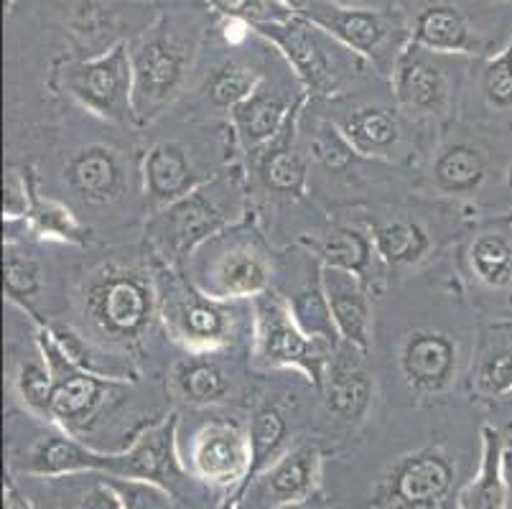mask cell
Instances as JSON below:
<instances>
[{
	"instance_id": "cell-45",
	"label": "cell",
	"mask_w": 512,
	"mask_h": 509,
	"mask_svg": "<svg viewBox=\"0 0 512 509\" xmlns=\"http://www.w3.org/2000/svg\"><path fill=\"white\" fill-rule=\"evenodd\" d=\"M77 509H123V504H120V497L115 494V489L105 479L97 476V482L82 494Z\"/></svg>"
},
{
	"instance_id": "cell-4",
	"label": "cell",
	"mask_w": 512,
	"mask_h": 509,
	"mask_svg": "<svg viewBox=\"0 0 512 509\" xmlns=\"http://www.w3.org/2000/svg\"><path fill=\"white\" fill-rule=\"evenodd\" d=\"M158 314L174 342L186 352L209 354L227 347L235 339L237 301H220L207 296L184 275L174 273L171 265L158 270Z\"/></svg>"
},
{
	"instance_id": "cell-36",
	"label": "cell",
	"mask_w": 512,
	"mask_h": 509,
	"mask_svg": "<svg viewBox=\"0 0 512 509\" xmlns=\"http://www.w3.org/2000/svg\"><path fill=\"white\" fill-rule=\"evenodd\" d=\"M288 303H291V311L299 321L301 329L306 331L314 339H321V342L332 344L334 349L339 347L342 342V336H339L337 324L332 319V311H329V303L324 291H321V280L316 275L314 283H309L306 288H301L299 293H293V296H286Z\"/></svg>"
},
{
	"instance_id": "cell-7",
	"label": "cell",
	"mask_w": 512,
	"mask_h": 509,
	"mask_svg": "<svg viewBox=\"0 0 512 509\" xmlns=\"http://www.w3.org/2000/svg\"><path fill=\"white\" fill-rule=\"evenodd\" d=\"M192 283L220 301H253L271 291L273 258L258 237L225 230L194 255Z\"/></svg>"
},
{
	"instance_id": "cell-27",
	"label": "cell",
	"mask_w": 512,
	"mask_h": 509,
	"mask_svg": "<svg viewBox=\"0 0 512 509\" xmlns=\"http://www.w3.org/2000/svg\"><path fill=\"white\" fill-rule=\"evenodd\" d=\"M324 403H327L329 413L337 415L339 420L347 423H357L367 415L372 405V387L370 375L357 364H329L327 380H324Z\"/></svg>"
},
{
	"instance_id": "cell-48",
	"label": "cell",
	"mask_w": 512,
	"mask_h": 509,
	"mask_svg": "<svg viewBox=\"0 0 512 509\" xmlns=\"http://www.w3.org/2000/svg\"><path fill=\"white\" fill-rule=\"evenodd\" d=\"M510 398H512V392H510Z\"/></svg>"
},
{
	"instance_id": "cell-29",
	"label": "cell",
	"mask_w": 512,
	"mask_h": 509,
	"mask_svg": "<svg viewBox=\"0 0 512 509\" xmlns=\"http://www.w3.org/2000/svg\"><path fill=\"white\" fill-rule=\"evenodd\" d=\"M207 354H192L174 367V387L189 405L207 408L227 398L230 380L214 362L204 359Z\"/></svg>"
},
{
	"instance_id": "cell-6",
	"label": "cell",
	"mask_w": 512,
	"mask_h": 509,
	"mask_svg": "<svg viewBox=\"0 0 512 509\" xmlns=\"http://www.w3.org/2000/svg\"><path fill=\"white\" fill-rule=\"evenodd\" d=\"M255 36L276 46L278 54L286 59L291 72L299 79L304 95L332 97L342 90L349 72V59H360L339 41H334L327 31L301 13H293L286 21L260 23L250 28Z\"/></svg>"
},
{
	"instance_id": "cell-34",
	"label": "cell",
	"mask_w": 512,
	"mask_h": 509,
	"mask_svg": "<svg viewBox=\"0 0 512 509\" xmlns=\"http://www.w3.org/2000/svg\"><path fill=\"white\" fill-rule=\"evenodd\" d=\"M469 265L477 280L490 288L512 283V240L500 232H484L469 247Z\"/></svg>"
},
{
	"instance_id": "cell-33",
	"label": "cell",
	"mask_w": 512,
	"mask_h": 509,
	"mask_svg": "<svg viewBox=\"0 0 512 509\" xmlns=\"http://www.w3.org/2000/svg\"><path fill=\"white\" fill-rule=\"evenodd\" d=\"M372 242H375L377 258L385 260L388 265L418 263L431 247L423 227H418L411 219H393L388 224H380V227H375Z\"/></svg>"
},
{
	"instance_id": "cell-10",
	"label": "cell",
	"mask_w": 512,
	"mask_h": 509,
	"mask_svg": "<svg viewBox=\"0 0 512 509\" xmlns=\"http://www.w3.org/2000/svg\"><path fill=\"white\" fill-rule=\"evenodd\" d=\"M454 461L441 446L400 459L380 489L383 509H441L454 487Z\"/></svg>"
},
{
	"instance_id": "cell-3",
	"label": "cell",
	"mask_w": 512,
	"mask_h": 509,
	"mask_svg": "<svg viewBox=\"0 0 512 509\" xmlns=\"http://www.w3.org/2000/svg\"><path fill=\"white\" fill-rule=\"evenodd\" d=\"M169 16H161L130 46L133 62V110L136 123L148 125L184 92L194 67L197 39L181 34Z\"/></svg>"
},
{
	"instance_id": "cell-23",
	"label": "cell",
	"mask_w": 512,
	"mask_h": 509,
	"mask_svg": "<svg viewBox=\"0 0 512 509\" xmlns=\"http://www.w3.org/2000/svg\"><path fill=\"white\" fill-rule=\"evenodd\" d=\"M505 441L500 431L482 428V459L472 482L459 492L456 509H505L507 507V471Z\"/></svg>"
},
{
	"instance_id": "cell-2",
	"label": "cell",
	"mask_w": 512,
	"mask_h": 509,
	"mask_svg": "<svg viewBox=\"0 0 512 509\" xmlns=\"http://www.w3.org/2000/svg\"><path fill=\"white\" fill-rule=\"evenodd\" d=\"M242 217V194L230 174L214 176L179 202L158 209L148 235L161 258L174 265L192 260L209 240L230 230Z\"/></svg>"
},
{
	"instance_id": "cell-15",
	"label": "cell",
	"mask_w": 512,
	"mask_h": 509,
	"mask_svg": "<svg viewBox=\"0 0 512 509\" xmlns=\"http://www.w3.org/2000/svg\"><path fill=\"white\" fill-rule=\"evenodd\" d=\"M459 349L449 334L418 329L408 334L400 349V372L416 395H441L456 375Z\"/></svg>"
},
{
	"instance_id": "cell-43",
	"label": "cell",
	"mask_w": 512,
	"mask_h": 509,
	"mask_svg": "<svg viewBox=\"0 0 512 509\" xmlns=\"http://www.w3.org/2000/svg\"><path fill=\"white\" fill-rule=\"evenodd\" d=\"M484 92L495 107H512V41L484 64Z\"/></svg>"
},
{
	"instance_id": "cell-12",
	"label": "cell",
	"mask_w": 512,
	"mask_h": 509,
	"mask_svg": "<svg viewBox=\"0 0 512 509\" xmlns=\"http://www.w3.org/2000/svg\"><path fill=\"white\" fill-rule=\"evenodd\" d=\"M107 474L143 479V482H153L169 492H176L181 479L189 476L181 459L179 415L169 413L164 420L148 426L128 448L115 451L110 456Z\"/></svg>"
},
{
	"instance_id": "cell-50",
	"label": "cell",
	"mask_w": 512,
	"mask_h": 509,
	"mask_svg": "<svg viewBox=\"0 0 512 509\" xmlns=\"http://www.w3.org/2000/svg\"><path fill=\"white\" fill-rule=\"evenodd\" d=\"M240 509H242V507H240Z\"/></svg>"
},
{
	"instance_id": "cell-41",
	"label": "cell",
	"mask_w": 512,
	"mask_h": 509,
	"mask_svg": "<svg viewBox=\"0 0 512 509\" xmlns=\"http://www.w3.org/2000/svg\"><path fill=\"white\" fill-rule=\"evenodd\" d=\"M212 11L220 13L225 21L248 23L250 28L260 23L286 21L293 13L283 0H204Z\"/></svg>"
},
{
	"instance_id": "cell-39",
	"label": "cell",
	"mask_w": 512,
	"mask_h": 509,
	"mask_svg": "<svg viewBox=\"0 0 512 509\" xmlns=\"http://www.w3.org/2000/svg\"><path fill=\"white\" fill-rule=\"evenodd\" d=\"M474 390L484 398H502L512 392V344H490L474 367Z\"/></svg>"
},
{
	"instance_id": "cell-31",
	"label": "cell",
	"mask_w": 512,
	"mask_h": 509,
	"mask_svg": "<svg viewBox=\"0 0 512 509\" xmlns=\"http://www.w3.org/2000/svg\"><path fill=\"white\" fill-rule=\"evenodd\" d=\"M487 176V158L467 143L449 146L434 163V181L446 194H472Z\"/></svg>"
},
{
	"instance_id": "cell-21",
	"label": "cell",
	"mask_w": 512,
	"mask_h": 509,
	"mask_svg": "<svg viewBox=\"0 0 512 509\" xmlns=\"http://www.w3.org/2000/svg\"><path fill=\"white\" fill-rule=\"evenodd\" d=\"M64 179L87 204H115L125 194V168L118 151L107 146H87L69 158Z\"/></svg>"
},
{
	"instance_id": "cell-11",
	"label": "cell",
	"mask_w": 512,
	"mask_h": 509,
	"mask_svg": "<svg viewBox=\"0 0 512 509\" xmlns=\"http://www.w3.org/2000/svg\"><path fill=\"white\" fill-rule=\"evenodd\" d=\"M39 352L49 362L51 372H54V390H51V426H57L59 431H67L72 436L90 428L92 420L107 403V398L115 390L125 387V380H113V377L92 375V372L77 370L72 364L64 362L54 349L46 344L36 342Z\"/></svg>"
},
{
	"instance_id": "cell-8",
	"label": "cell",
	"mask_w": 512,
	"mask_h": 509,
	"mask_svg": "<svg viewBox=\"0 0 512 509\" xmlns=\"http://www.w3.org/2000/svg\"><path fill=\"white\" fill-rule=\"evenodd\" d=\"M59 82L72 100L97 118L115 125L136 123L133 110V62L130 46L113 44L79 62H67Z\"/></svg>"
},
{
	"instance_id": "cell-16",
	"label": "cell",
	"mask_w": 512,
	"mask_h": 509,
	"mask_svg": "<svg viewBox=\"0 0 512 509\" xmlns=\"http://www.w3.org/2000/svg\"><path fill=\"white\" fill-rule=\"evenodd\" d=\"M319 280L342 342L347 347H355L360 354H365L367 347H370L372 324L367 278L349 273V270L319 265Z\"/></svg>"
},
{
	"instance_id": "cell-26",
	"label": "cell",
	"mask_w": 512,
	"mask_h": 509,
	"mask_svg": "<svg viewBox=\"0 0 512 509\" xmlns=\"http://www.w3.org/2000/svg\"><path fill=\"white\" fill-rule=\"evenodd\" d=\"M411 41L434 54H469L477 49L472 28L454 6H428L413 21Z\"/></svg>"
},
{
	"instance_id": "cell-30",
	"label": "cell",
	"mask_w": 512,
	"mask_h": 509,
	"mask_svg": "<svg viewBox=\"0 0 512 509\" xmlns=\"http://www.w3.org/2000/svg\"><path fill=\"white\" fill-rule=\"evenodd\" d=\"M250 446H253V464H250L248 487L258 482V476L263 474L278 456L288 451V423L283 418L281 410L276 405H260L250 418Z\"/></svg>"
},
{
	"instance_id": "cell-42",
	"label": "cell",
	"mask_w": 512,
	"mask_h": 509,
	"mask_svg": "<svg viewBox=\"0 0 512 509\" xmlns=\"http://www.w3.org/2000/svg\"><path fill=\"white\" fill-rule=\"evenodd\" d=\"M36 184L29 171L8 166L3 174V222H23L34 207Z\"/></svg>"
},
{
	"instance_id": "cell-17",
	"label": "cell",
	"mask_w": 512,
	"mask_h": 509,
	"mask_svg": "<svg viewBox=\"0 0 512 509\" xmlns=\"http://www.w3.org/2000/svg\"><path fill=\"white\" fill-rule=\"evenodd\" d=\"M304 97L291 102V95L286 92V87L263 77V82L255 87L253 95L245 97L240 105H235L230 110L232 128H235L242 148L255 153L260 151V148L268 146V143L286 128L293 110L299 107V102L304 100Z\"/></svg>"
},
{
	"instance_id": "cell-37",
	"label": "cell",
	"mask_w": 512,
	"mask_h": 509,
	"mask_svg": "<svg viewBox=\"0 0 512 509\" xmlns=\"http://www.w3.org/2000/svg\"><path fill=\"white\" fill-rule=\"evenodd\" d=\"M26 224L31 227V232H36L44 240L69 242V245H82L87 240L85 224L74 217L72 209L62 202L46 199L39 191L34 194V207H31Z\"/></svg>"
},
{
	"instance_id": "cell-9",
	"label": "cell",
	"mask_w": 512,
	"mask_h": 509,
	"mask_svg": "<svg viewBox=\"0 0 512 509\" xmlns=\"http://www.w3.org/2000/svg\"><path fill=\"white\" fill-rule=\"evenodd\" d=\"M184 459L192 479L227 492L222 509H240L248 492V474L253 464L250 433L235 420H212L199 428L189 441Z\"/></svg>"
},
{
	"instance_id": "cell-46",
	"label": "cell",
	"mask_w": 512,
	"mask_h": 509,
	"mask_svg": "<svg viewBox=\"0 0 512 509\" xmlns=\"http://www.w3.org/2000/svg\"><path fill=\"white\" fill-rule=\"evenodd\" d=\"M507 469H512V461H507ZM505 509H512V476L510 474H507V507Z\"/></svg>"
},
{
	"instance_id": "cell-35",
	"label": "cell",
	"mask_w": 512,
	"mask_h": 509,
	"mask_svg": "<svg viewBox=\"0 0 512 509\" xmlns=\"http://www.w3.org/2000/svg\"><path fill=\"white\" fill-rule=\"evenodd\" d=\"M13 387H16L18 400L23 408L29 410L36 418L51 423V390H54V372H51L49 362L44 354L36 347V357L23 359L18 362L16 372H13Z\"/></svg>"
},
{
	"instance_id": "cell-14",
	"label": "cell",
	"mask_w": 512,
	"mask_h": 509,
	"mask_svg": "<svg viewBox=\"0 0 512 509\" xmlns=\"http://www.w3.org/2000/svg\"><path fill=\"white\" fill-rule=\"evenodd\" d=\"M439 56L416 41H408L400 49L393 67V90L403 110L413 115H434L444 110L449 100V79Z\"/></svg>"
},
{
	"instance_id": "cell-24",
	"label": "cell",
	"mask_w": 512,
	"mask_h": 509,
	"mask_svg": "<svg viewBox=\"0 0 512 509\" xmlns=\"http://www.w3.org/2000/svg\"><path fill=\"white\" fill-rule=\"evenodd\" d=\"M36 321V342L46 344L49 349L59 354L67 364L77 367V370L92 372V375L113 377V380L128 382V372L118 370V359L107 354V347L97 344L92 336L79 334L72 326L49 324V321Z\"/></svg>"
},
{
	"instance_id": "cell-32",
	"label": "cell",
	"mask_w": 512,
	"mask_h": 509,
	"mask_svg": "<svg viewBox=\"0 0 512 509\" xmlns=\"http://www.w3.org/2000/svg\"><path fill=\"white\" fill-rule=\"evenodd\" d=\"M3 288L8 301L36 316L31 301L41 293V265L29 247L16 240L3 242Z\"/></svg>"
},
{
	"instance_id": "cell-13",
	"label": "cell",
	"mask_w": 512,
	"mask_h": 509,
	"mask_svg": "<svg viewBox=\"0 0 512 509\" xmlns=\"http://www.w3.org/2000/svg\"><path fill=\"white\" fill-rule=\"evenodd\" d=\"M299 13L327 31L334 41L375 64L388 54L385 49H390L395 34V21L390 16L372 8L344 6L339 0H306Z\"/></svg>"
},
{
	"instance_id": "cell-5",
	"label": "cell",
	"mask_w": 512,
	"mask_h": 509,
	"mask_svg": "<svg viewBox=\"0 0 512 509\" xmlns=\"http://www.w3.org/2000/svg\"><path fill=\"white\" fill-rule=\"evenodd\" d=\"M250 308H253L255 362L265 370L301 372L306 382L321 390L337 349L306 334L293 316L288 298L281 293H260L250 301Z\"/></svg>"
},
{
	"instance_id": "cell-20",
	"label": "cell",
	"mask_w": 512,
	"mask_h": 509,
	"mask_svg": "<svg viewBox=\"0 0 512 509\" xmlns=\"http://www.w3.org/2000/svg\"><path fill=\"white\" fill-rule=\"evenodd\" d=\"M260 494L271 509L306 504L321 484V454L311 443H299L278 456L258 476Z\"/></svg>"
},
{
	"instance_id": "cell-28",
	"label": "cell",
	"mask_w": 512,
	"mask_h": 509,
	"mask_svg": "<svg viewBox=\"0 0 512 509\" xmlns=\"http://www.w3.org/2000/svg\"><path fill=\"white\" fill-rule=\"evenodd\" d=\"M306 245H309L311 255L319 260V265L349 270V273H357L362 278H367L372 258L377 255L372 237L362 235L352 227H339L327 235L311 237V240H306Z\"/></svg>"
},
{
	"instance_id": "cell-47",
	"label": "cell",
	"mask_w": 512,
	"mask_h": 509,
	"mask_svg": "<svg viewBox=\"0 0 512 509\" xmlns=\"http://www.w3.org/2000/svg\"><path fill=\"white\" fill-rule=\"evenodd\" d=\"M276 509H306V504H293V507H276Z\"/></svg>"
},
{
	"instance_id": "cell-1",
	"label": "cell",
	"mask_w": 512,
	"mask_h": 509,
	"mask_svg": "<svg viewBox=\"0 0 512 509\" xmlns=\"http://www.w3.org/2000/svg\"><path fill=\"white\" fill-rule=\"evenodd\" d=\"M82 314L97 344L128 352L143 342L153 321L161 316L156 278L136 268L105 265L87 280Z\"/></svg>"
},
{
	"instance_id": "cell-19",
	"label": "cell",
	"mask_w": 512,
	"mask_h": 509,
	"mask_svg": "<svg viewBox=\"0 0 512 509\" xmlns=\"http://www.w3.org/2000/svg\"><path fill=\"white\" fill-rule=\"evenodd\" d=\"M141 174L143 189H146V196L156 209H166L169 204L179 202L186 194L199 189L204 181L212 179L194 166L186 148L174 140H161V143L148 148Z\"/></svg>"
},
{
	"instance_id": "cell-40",
	"label": "cell",
	"mask_w": 512,
	"mask_h": 509,
	"mask_svg": "<svg viewBox=\"0 0 512 509\" xmlns=\"http://www.w3.org/2000/svg\"><path fill=\"white\" fill-rule=\"evenodd\" d=\"M105 479L115 494L120 497L123 509H181L176 502V494L169 489L158 487L153 482H143V479H125V476L113 474H95Z\"/></svg>"
},
{
	"instance_id": "cell-25",
	"label": "cell",
	"mask_w": 512,
	"mask_h": 509,
	"mask_svg": "<svg viewBox=\"0 0 512 509\" xmlns=\"http://www.w3.org/2000/svg\"><path fill=\"white\" fill-rule=\"evenodd\" d=\"M337 128L357 156H385L400 143V118L393 107H360L339 120Z\"/></svg>"
},
{
	"instance_id": "cell-18",
	"label": "cell",
	"mask_w": 512,
	"mask_h": 509,
	"mask_svg": "<svg viewBox=\"0 0 512 509\" xmlns=\"http://www.w3.org/2000/svg\"><path fill=\"white\" fill-rule=\"evenodd\" d=\"M110 456L105 451L87 446L67 431L41 436L26 448L21 461V471L41 479H57V476H79V474H107Z\"/></svg>"
},
{
	"instance_id": "cell-44",
	"label": "cell",
	"mask_w": 512,
	"mask_h": 509,
	"mask_svg": "<svg viewBox=\"0 0 512 509\" xmlns=\"http://www.w3.org/2000/svg\"><path fill=\"white\" fill-rule=\"evenodd\" d=\"M311 151H314L316 161L327 168V171H334V174H337V171H344L357 156V153L352 151V146L344 140V135L339 133L337 125H334V128H329V125L327 128H321V133L316 135L314 143H311Z\"/></svg>"
},
{
	"instance_id": "cell-38",
	"label": "cell",
	"mask_w": 512,
	"mask_h": 509,
	"mask_svg": "<svg viewBox=\"0 0 512 509\" xmlns=\"http://www.w3.org/2000/svg\"><path fill=\"white\" fill-rule=\"evenodd\" d=\"M260 82H263V74L258 69L232 59V62H225L222 67L214 69V74L207 82V97L212 100L214 107L232 110L245 97L253 95Z\"/></svg>"
},
{
	"instance_id": "cell-49",
	"label": "cell",
	"mask_w": 512,
	"mask_h": 509,
	"mask_svg": "<svg viewBox=\"0 0 512 509\" xmlns=\"http://www.w3.org/2000/svg\"><path fill=\"white\" fill-rule=\"evenodd\" d=\"M497 3H500V0H497Z\"/></svg>"
},
{
	"instance_id": "cell-22",
	"label": "cell",
	"mask_w": 512,
	"mask_h": 509,
	"mask_svg": "<svg viewBox=\"0 0 512 509\" xmlns=\"http://www.w3.org/2000/svg\"><path fill=\"white\" fill-rule=\"evenodd\" d=\"M301 105H304V100H301L299 107L293 110L286 128H283L268 146L258 151V176L260 181H263L265 189L273 191V194L278 196H293V199H301V196L306 194V181H309L306 158L304 153L299 151V146H296V140H293Z\"/></svg>"
}]
</instances>
